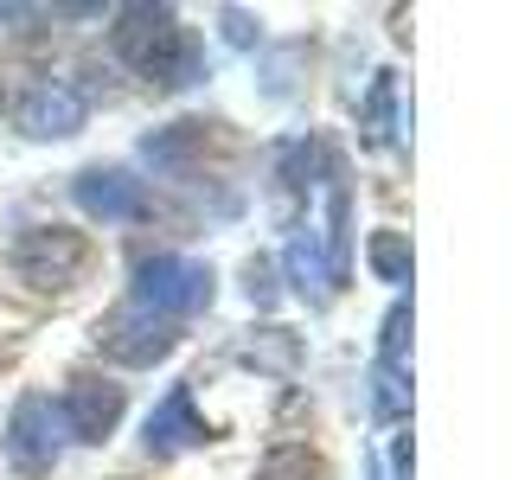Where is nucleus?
Instances as JSON below:
<instances>
[{
  "instance_id": "obj_1",
  "label": "nucleus",
  "mask_w": 512,
  "mask_h": 480,
  "mask_svg": "<svg viewBox=\"0 0 512 480\" xmlns=\"http://www.w3.org/2000/svg\"><path fill=\"white\" fill-rule=\"evenodd\" d=\"M116 52H122V64H135L141 77H154L167 90L192 84V71H199V45H192V32L180 26L173 7H122Z\"/></svg>"
},
{
  "instance_id": "obj_2",
  "label": "nucleus",
  "mask_w": 512,
  "mask_h": 480,
  "mask_svg": "<svg viewBox=\"0 0 512 480\" xmlns=\"http://www.w3.org/2000/svg\"><path fill=\"white\" fill-rule=\"evenodd\" d=\"M128 301H141V308L160 314V320L192 314V308L212 301V269L192 263V256H148V263L135 269V295Z\"/></svg>"
},
{
  "instance_id": "obj_3",
  "label": "nucleus",
  "mask_w": 512,
  "mask_h": 480,
  "mask_svg": "<svg viewBox=\"0 0 512 480\" xmlns=\"http://www.w3.org/2000/svg\"><path fill=\"white\" fill-rule=\"evenodd\" d=\"M84 237L64 231V224H45V231H26L13 244V276L32 282V288H71L77 269H84Z\"/></svg>"
},
{
  "instance_id": "obj_4",
  "label": "nucleus",
  "mask_w": 512,
  "mask_h": 480,
  "mask_svg": "<svg viewBox=\"0 0 512 480\" xmlns=\"http://www.w3.org/2000/svg\"><path fill=\"white\" fill-rule=\"evenodd\" d=\"M96 340H103V352H109V359H122V365H154V359H167V352H173V320L148 314L141 301H122V308L103 320Z\"/></svg>"
},
{
  "instance_id": "obj_5",
  "label": "nucleus",
  "mask_w": 512,
  "mask_h": 480,
  "mask_svg": "<svg viewBox=\"0 0 512 480\" xmlns=\"http://www.w3.org/2000/svg\"><path fill=\"white\" fill-rule=\"evenodd\" d=\"M84 116H90V96L77 90V84H64V77H39V84L20 96V128H26V135H39V141L77 135Z\"/></svg>"
},
{
  "instance_id": "obj_6",
  "label": "nucleus",
  "mask_w": 512,
  "mask_h": 480,
  "mask_svg": "<svg viewBox=\"0 0 512 480\" xmlns=\"http://www.w3.org/2000/svg\"><path fill=\"white\" fill-rule=\"evenodd\" d=\"M64 429H71L77 442H109V429L122 423V384H103V378H71V391H64Z\"/></svg>"
},
{
  "instance_id": "obj_7",
  "label": "nucleus",
  "mask_w": 512,
  "mask_h": 480,
  "mask_svg": "<svg viewBox=\"0 0 512 480\" xmlns=\"http://www.w3.org/2000/svg\"><path fill=\"white\" fill-rule=\"evenodd\" d=\"M7 455H13V468H26V474H39V468L58 461L52 404H45V397H20V410H13V423H7Z\"/></svg>"
},
{
  "instance_id": "obj_8",
  "label": "nucleus",
  "mask_w": 512,
  "mask_h": 480,
  "mask_svg": "<svg viewBox=\"0 0 512 480\" xmlns=\"http://www.w3.org/2000/svg\"><path fill=\"white\" fill-rule=\"evenodd\" d=\"M77 205L90 218H141V180L116 167H84L77 173Z\"/></svg>"
},
{
  "instance_id": "obj_9",
  "label": "nucleus",
  "mask_w": 512,
  "mask_h": 480,
  "mask_svg": "<svg viewBox=\"0 0 512 480\" xmlns=\"http://www.w3.org/2000/svg\"><path fill=\"white\" fill-rule=\"evenodd\" d=\"M192 442H205V423L192 416V391L173 384V391L160 397V410L148 416V455H180Z\"/></svg>"
},
{
  "instance_id": "obj_10",
  "label": "nucleus",
  "mask_w": 512,
  "mask_h": 480,
  "mask_svg": "<svg viewBox=\"0 0 512 480\" xmlns=\"http://www.w3.org/2000/svg\"><path fill=\"white\" fill-rule=\"evenodd\" d=\"M256 480H333V474H327V461H320V455H308V448L288 442V448H276V455L256 468Z\"/></svg>"
},
{
  "instance_id": "obj_11",
  "label": "nucleus",
  "mask_w": 512,
  "mask_h": 480,
  "mask_svg": "<svg viewBox=\"0 0 512 480\" xmlns=\"http://www.w3.org/2000/svg\"><path fill=\"white\" fill-rule=\"evenodd\" d=\"M199 141H205V128H199V122H173L167 135H148V141H141V154H148L154 167H180V160L199 148Z\"/></svg>"
},
{
  "instance_id": "obj_12",
  "label": "nucleus",
  "mask_w": 512,
  "mask_h": 480,
  "mask_svg": "<svg viewBox=\"0 0 512 480\" xmlns=\"http://www.w3.org/2000/svg\"><path fill=\"white\" fill-rule=\"evenodd\" d=\"M372 269H378V282H410V244H404V231H378L372 237Z\"/></svg>"
},
{
  "instance_id": "obj_13",
  "label": "nucleus",
  "mask_w": 512,
  "mask_h": 480,
  "mask_svg": "<svg viewBox=\"0 0 512 480\" xmlns=\"http://www.w3.org/2000/svg\"><path fill=\"white\" fill-rule=\"evenodd\" d=\"M365 122H372V141H384V135H391V77H378L372 103H365Z\"/></svg>"
},
{
  "instance_id": "obj_14",
  "label": "nucleus",
  "mask_w": 512,
  "mask_h": 480,
  "mask_svg": "<svg viewBox=\"0 0 512 480\" xmlns=\"http://www.w3.org/2000/svg\"><path fill=\"white\" fill-rule=\"evenodd\" d=\"M224 32H231V45H250V13H224Z\"/></svg>"
}]
</instances>
